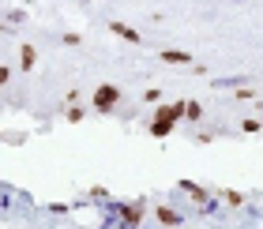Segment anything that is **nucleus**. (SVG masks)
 Instances as JSON below:
<instances>
[{
  "label": "nucleus",
  "instance_id": "nucleus-1",
  "mask_svg": "<svg viewBox=\"0 0 263 229\" xmlns=\"http://www.w3.org/2000/svg\"><path fill=\"white\" fill-rule=\"evenodd\" d=\"M184 117V102H173V105H162L158 113H154V120H151V136L154 139H165L173 131V124Z\"/></svg>",
  "mask_w": 263,
  "mask_h": 229
},
{
  "label": "nucleus",
  "instance_id": "nucleus-2",
  "mask_svg": "<svg viewBox=\"0 0 263 229\" xmlns=\"http://www.w3.org/2000/svg\"><path fill=\"white\" fill-rule=\"evenodd\" d=\"M117 105H121V90H117L113 83H102V87L94 90V109L98 113H113Z\"/></svg>",
  "mask_w": 263,
  "mask_h": 229
},
{
  "label": "nucleus",
  "instance_id": "nucleus-3",
  "mask_svg": "<svg viewBox=\"0 0 263 229\" xmlns=\"http://www.w3.org/2000/svg\"><path fill=\"white\" fill-rule=\"evenodd\" d=\"M162 64H192V53H181V49H162Z\"/></svg>",
  "mask_w": 263,
  "mask_h": 229
},
{
  "label": "nucleus",
  "instance_id": "nucleus-4",
  "mask_svg": "<svg viewBox=\"0 0 263 229\" xmlns=\"http://www.w3.org/2000/svg\"><path fill=\"white\" fill-rule=\"evenodd\" d=\"M34 64H38V49H34V45H23V49H19V68L30 71Z\"/></svg>",
  "mask_w": 263,
  "mask_h": 229
},
{
  "label": "nucleus",
  "instance_id": "nucleus-5",
  "mask_svg": "<svg viewBox=\"0 0 263 229\" xmlns=\"http://www.w3.org/2000/svg\"><path fill=\"white\" fill-rule=\"evenodd\" d=\"M109 30L117 34V38H124V42H132V45L139 42V30H132V27H124V23H109Z\"/></svg>",
  "mask_w": 263,
  "mask_h": 229
},
{
  "label": "nucleus",
  "instance_id": "nucleus-6",
  "mask_svg": "<svg viewBox=\"0 0 263 229\" xmlns=\"http://www.w3.org/2000/svg\"><path fill=\"white\" fill-rule=\"evenodd\" d=\"M121 222L139 225V222H143V207H139V203H136V207H121Z\"/></svg>",
  "mask_w": 263,
  "mask_h": 229
},
{
  "label": "nucleus",
  "instance_id": "nucleus-7",
  "mask_svg": "<svg viewBox=\"0 0 263 229\" xmlns=\"http://www.w3.org/2000/svg\"><path fill=\"white\" fill-rule=\"evenodd\" d=\"M181 192H188L196 203H207V192H203L199 184H192V180H181Z\"/></svg>",
  "mask_w": 263,
  "mask_h": 229
},
{
  "label": "nucleus",
  "instance_id": "nucleus-8",
  "mask_svg": "<svg viewBox=\"0 0 263 229\" xmlns=\"http://www.w3.org/2000/svg\"><path fill=\"white\" fill-rule=\"evenodd\" d=\"M158 222H165V225H181L184 218H181L173 207H158Z\"/></svg>",
  "mask_w": 263,
  "mask_h": 229
},
{
  "label": "nucleus",
  "instance_id": "nucleus-9",
  "mask_svg": "<svg viewBox=\"0 0 263 229\" xmlns=\"http://www.w3.org/2000/svg\"><path fill=\"white\" fill-rule=\"evenodd\" d=\"M184 120H203V105L199 102H184Z\"/></svg>",
  "mask_w": 263,
  "mask_h": 229
},
{
  "label": "nucleus",
  "instance_id": "nucleus-10",
  "mask_svg": "<svg viewBox=\"0 0 263 229\" xmlns=\"http://www.w3.org/2000/svg\"><path fill=\"white\" fill-rule=\"evenodd\" d=\"M241 83H248V79L245 75H230V79H214V87L222 90V87H241Z\"/></svg>",
  "mask_w": 263,
  "mask_h": 229
},
{
  "label": "nucleus",
  "instance_id": "nucleus-11",
  "mask_svg": "<svg viewBox=\"0 0 263 229\" xmlns=\"http://www.w3.org/2000/svg\"><path fill=\"white\" fill-rule=\"evenodd\" d=\"M241 131H248V136H256V131H263V120H241Z\"/></svg>",
  "mask_w": 263,
  "mask_h": 229
},
{
  "label": "nucleus",
  "instance_id": "nucleus-12",
  "mask_svg": "<svg viewBox=\"0 0 263 229\" xmlns=\"http://www.w3.org/2000/svg\"><path fill=\"white\" fill-rule=\"evenodd\" d=\"M222 199L230 203V207H241V203H245V196H241V192H222Z\"/></svg>",
  "mask_w": 263,
  "mask_h": 229
},
{
  "label": "nucleus",
  "instance_id": "nucleus-13",
  "mask_svg": "<svg viewBox=\"0 0 263 229\" xmlns=\"http://www.w3.org/2000/svg\"><path fill=\"white\" fill-rule=\"evenodd\" d=\"M68 120H71V124H79V120H83V109H79V105H68Z\"/></svg>",
  "mask_w": 263,
  "mask_h": 229
},
{
  "label": "nucleus",
  "instance_id": "nucleus-14",
  "mask_svg": "<svg viewBox=\"0 0 263 229\" xmlns=\"http://www.w3.org/2000/svg\"><path fill=\"white\" fill-rule=\"evenodd\" d=\"M8 83H11V68L0 64V87H8Z\"/></svg>",
  "mask_w": 263,
  "mask_h": 229
}]
</instances>
